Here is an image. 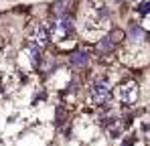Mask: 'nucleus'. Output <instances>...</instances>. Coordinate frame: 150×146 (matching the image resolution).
<instances>
[{
    "label": "nucleus",
    "instance_id": "f257e3e1",
    "mask_svg": "<svg viewBox=\"0 0 150 146\" xmlns=\"http://www.w3.org/2000/svg\"><path fill=\"white\" fill-rule=\"evenodd\" d=\"M87 96H89V101H91L93 106H105L108 99L112 97V91H110V85L105 83V79L96 77V79L91 81V85H89Z\"/></svg>",
    "mask_w": 150,
    "mask_h": 146
},
{
    "label": "nucleus",
    "instance_id": "f03ea898",
    "mask_svg": "<svg viewBox=\"0 0 150 146\" xmlns=\"http://www.w3.org/2000/svg\"><path fill=\"white\" fill-rule=\"evenodd\" d=\"M114 96H116V99H118L120 103L132 106V103L138 99V83L132 81V79H126V81H122V83L116 85Z\"/></svg>",
    "mask_w": 150,
    "mask_h": 146
},
{
    "label": "nucleus",
    "instance_id": "7ed1b4c3",
    "mask_svg": "<svg viewBox=\"0 0 150 146\" xmlns=\"http://www.w3.org/2000/svg\"><path fill=\"white\" fill-rule=\"evenodd\" d=\"M89 65V53L83 49H75L69 53V67L71 69H85Z\"/></svg>",
    "mask_w": 150,
    "mask_h": 146
},
{
    "label": "nucleus",
    "instance_id": "20e7f679",
    "mask_svg": "<svg viewBox=\"0 0 150 146\" xmlns=\"http://www.w3.org/2000/svg\"><path fill=\"white\" fill-rule=\"evenodd\" d=\"M126 37L130 39V43H132V45H138L140 41H144L146 33H144V28H142V26H138V24H130V26H128Z\"/></svg>",
    "mask_w": 150,
    "mask_h": 146
},
{
    "label": "nucleus",
    "instance_id": "39448f33",
    "mask_svg": "<svg viewBox=\"0 0 150 146\" xmlns=\"http://www.w3.org/2000/svg\"><path fill=\"white\" fill-rule=\"evenodd\" d=\"M114 47H116V45L110 41V37H108V35H105V37H101L100 41L96 43V49H98V53H100V55H105V53L114 51Z\"/></svg>",
    "mask_w": 150,
    "mask_h": 146
},
{
    "label": "nucleus",
    "instance_id": "423d86ee",
    "mask_svg": "<svg viewBox=\"0 0 150 146\" xmlns=\"http://www.w3.org/2000/svg\"><path fill=\"white\" fill-rule=\"evenodd\" d=\"M108 37H110V41H112L114 45H122L126 41V30H122V28H112V30L108 33Z\"/></svg>",
    "mask_w": 150,
    "mask_h": 146
},
{
    "label": "nucleus",
    "instance_id": "0eeeda50",
    "mask_svg": "<svg viewBox=\"0 0 150 146\" xmlns=\"http://www.w3.org/2000/svg\"><path fill=\"white\" fill-rule=\"evenodd\" d=\"M136 12H138L142 18H150V0H142V2L136 6Z\"/></svg>",
    "mask_w": 150,
    "mask_h": 146
},
{
    "label": "nucleus",
    "instance_id": "6e6552de",
    "mask_svg": "<svg viewBox=\"0 0 150 146\" xmlns=\"http://www.w3.org/2000/svg\"><path fill=\"white\" fill-rule=\"evenodd\" d=\"M116 2H126V0H116Z\"/></svg>",
    "mask_w": 150,
    "mask_h": 146
}]
</instances>
